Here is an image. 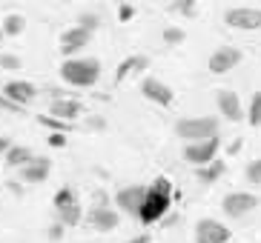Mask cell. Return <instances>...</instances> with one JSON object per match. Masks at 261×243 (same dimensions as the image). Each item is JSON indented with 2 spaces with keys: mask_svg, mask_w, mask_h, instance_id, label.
Masks as SVG:
<instances>
[{
  "mask_svg": "<svg viewBox=\"0 0 261 243\" xmlns=\"http://www.w3.org/2000/svg\"><path fill=\"white\" fill-rule=\"evenodd\" d=\"M244 177L253 186H261V158H255L253 163H247V169H244Z\"/></svg>",
  "mask_w": 261,
  "mask_h": 243,
  "instance_id": "cell-25",
  "label": "cell"
},
{
  "mask_svg": "<svg viewBox=\"0 0 261 243\" xmlns=\"http://www.w3.org/2000/svg\"><path fill=\"white\" fill-rule=\"evenodd\" d=\"M49 172H52V160L49 158H32V163H26L23 169H17V175H20V180L23 183H43L49 177Z\"/></svg>",
  "mask_w": 261,
  "mask_h": 243,
  "instance_id": "cell-13",
  "label": "cell"
},
{
  "mask_svg": "<svg viewBox=\"0 0 261 243\" xmlns=\"http://www.w3.org/2000/svg\"><path fill=\"white\" fill-rule=\"evenodd\" d=\"M9 149H12V140L9 137H0V158H6Z\"/></svg>",
  "mask_w": 261,
  "mask_h": 243,
  "instance_id": "cell-34",
  "label": "cell"
},
{
  "mask_svg": "<svg viewBox=\"0 0 261 243\" xmlns=\"http://www.w3.org/2000/svg\"><path fill=\"white\" fill-rule=\"evenodd\" d=\"M184 29H178V26H167L164 29V43H169V46H175V43H184Z\"/></svg>",
  "mask_w": 261,
  "mask_h": 243,
  "instance_id": "cell-28",
  "label": "cell"
},
{
  "mask_svg": "<svg viewBox=\"0 0 261 243\" xmlns=\"http://www.w3.org/2000/svg\"><path fill=\"white\" fill-rule=\"evenodd\" d=\"M52 203H55V209H63V206H72V203H77V195H75V189H72V186H61V189L55 192Z\"/></svg>",
  "mask_w": 261,
  "mask_h": 243,
  "instance_id": "cell-22",
  "label": "cell"
},
{
  "mask_svg": "<svg viewBox=\"0 0 261 243\" xmlns=\"http://www.w3.org/2000/svg\"><path fill=\"white\" fill-rule=\"evenodd\" d=\"M232 237V232L215 218H201L195 223V243H227Z\"/></svg>",
  "mask_w": 261,
  "mask_h": 243,
  "instance_id": "cell-6",
  "label": "cell"
},
{
  "mask_svg": "<svg viewBox=\"0 0 261 243\" xmlns=\"http://www.w3.org/2000/svg\"><path fill=\"white\" fill-rule=\"evenodd\" d=\"M132 17H135V6H132V3H121V6H118V20L126 23V20H132Z\"/></svg>",
  "mask_w": 261,
  "mask_h": 243,
  "instance_id": "cell-30",
  "label": "cell"
},
{
  "mask_svg": "<svg viewBox=\"0 0 261 243\" xmlns=\"http://www.w3.org/2000/svg\"><path fill=\"white\" fill-rule=\"evenodd\" d=\"M144 200H146V186H141V183H135V186H123V189H118V195H115L118 209L126 212V215H135V218H138L141 209H144Z\"/></svg>",
  "mask_w": 261,
  "mask_h": 243,
  "instance_id": "cell-7",
  "label": "cell"
},
{
  "mask_svg": "<svg viewBox=\"0 0 261 243\" xmlns=\"http://www.w3.org/2000/svg\"><path fill=\"white\" fill-rule=\"evenodd\" d=\"M63 232H66V226H63V223H58V221H55L52 226L46 229V235H49V240H55V243H58V240H61V237H63Z\"/></svg>",
  "mask_w": 261,
  "mask_h": 243,
  "instance_id": "cell-32",
  "label": "cell"
},
{
  "mask_svg": "<svg viewBox=\"0 0 261 243\" xmlns=\"http://www.w3.org/2000/svg\"><path fill=\"white\" fill-rule=\"evenodd\" d=\"M86 223H92L98 232H112L121 223V212H115L112 206H92L86 212Z\"/></svg>",
  "mask_w": 261,
  "mask_h": 243,
  "instance_id": "cell-12",
  "label": "cell"
},
{
  "mask_svg": "<svg viewBox=\"0 0 261 243\" xmlns=\"http://www.w3.org/2000/svg\"><path fill=\"white\" fill-rule=\"evenodd\" d=\"M146 66H149V57H146V54H129V57H123L121 66L115 69V83H123L129 75L144 72Z\"/></svg>",
  "mask_w": 261,
  "mask_h": 243,
  "instance_id": "cell-17",
  "label": "cell"
},
{
  "mask_svg": "<svg viewBox=\"0 0 261 243\" xmlns=\"http://www.w3.org/2000/svg\"><path fill=\"white\" fill-rule=\"evenodd\" d=\"M175 135L187 143H201L210 137H218V117L204 114V117H184L175 123Z\"/></svg>",
  "mask_w": 261,
  "mask_h": 243,
  "instance_id": "cell-3",
  "label": "cell"
},
{
  "mask_svg": "<svg viewBox=\"0 0 261 243\" xmlns=\"http://www.w3.org/2000/svg\"><path fill=\"white\" fill-rule=\"evenodd\" d=\"M92 40V32L81 29V26H75V29H66L61 35V52L63 54H75L81 52V49H86V43Z\"/></svg>",
  "mask_w": 261,
  "mask_h": 243,
  "instance_id": "cell-14",
  "label": "cell"
},
{
  "mask_svg": "<svg viewBox=\"0 0 261 243\" xmlns=\"http://www.w3.org/2000/svg\"><path fill=\"white\" fill-rule=\"evenodd\" d=\"M3 38H6V35H3V29H0V40H3Z\"/></svg>",
  "mask_w": 261,
  "mask_h": 243,
  "instance_id": "cell-37",
  "label": "cell"
},
{
  "mask_svg": "<svg viewBox=\"0 0 261 243\" xmlns=\"http://www.w3.org/2000/svg\"><path fill=\"white\" fill-rule=\"evenodd\" d=\"M49 146L63 149V146H66V135H63V132H52V135H49Z\"/></svg>",
  "mask_w": 261,
  "mask_h": 243,
  "instance_id": "cell-33",
  "label": "cell"
},
{
  "mask_svg": "<svg viewBox=\"0 0 261 243\" xmlns=\"http://www.w3.org/2000/svg\"><path fill=\"white\" fill-rule=\"evenodd\" d=\"M32 158H35V152H32L29 146H17V143H12V149L6 152V166L9 169H23L26 163H32Z\"/></svg>",
  "mask_w": 261,
  "mask_h": 243,
  "instance_id": "cell-18",
  "label": "cell"
},
{
  "mask_svg": "<svg viewBox=\"0 0 261 243\" xmlns=\"http://www.w3.org/2000/svg\"><path fill=\"white\" fill-rule=\"evenodd\" d=\"M215 106H218V112H221L224 120H230V123H241V120H244L241 98H238L232 89H218V92H215Z\"/></svg>",
  "mask_w": 261,
  "mask_h": 243,
  "instance_id": "cell-9",
  "label": "cell"
},
{
  "mask_svg": "<svg viewBox=\"0 0 261 243\" xmlns=\"http://www.w3.org/2000/svg\"><path fill=\"white\" fill-rule=\"evenodd\" d=\"M81 112H84V106L72 98H58V100H52V106H49V114H52V117L66 120V123H72Z\"/></svg>",
  "mask_w": 261,
  "mask_h": 243,
  "instance_id": "cell-16",
  "label": "cell"
},
{
  "mask_svg": "<svg viewBox=\"0 0 261 243\" xmlns=\"http://www.w3.org/2000/svg\"><path fill=\"white\" fill-rule=\"evenodd\" d=\"M241 57L244 54L238 52L236 46H221V49H215L213 54H210V72L213 75H227V72H232V69L241 63Z\"/></svg>",
  "mask_w": 261,
  "mask_h": 243,
  "instance_id": "cell-10",
  "label": "cell"
},
{
  "mask_svg": "<svg viewBox=\"0 0 261 243\" xmlns=\"http://www.w3.org/2000/svg\"><path fill=\"white\" fill-rule=\"evenodd\" d=\"M35 95H38V89H35V83H29V80H9V83L3 86V98L15 100L20 106H26Z\"/></svg>",
  "mask_w": 261,
  "mask_h": 243,
  "instance_id": "cell-15",
  "label": "cell"
},
{
  "mask_svg": "<svg viewBox=\"0 0 261 243\" xmlns=\"http://www.w3.org/2000/svg\"><path fill=\"white\" fill-rule=\"evenodd\" d=\"M0 29H3L6 38H17V35H23V29H26V17L17 15V12H9V15L3 17V23H0Z\"/></svg>",
  "mask_w": 261,
  "mask_h": 243,
  "instance_id": "cell-19",
  "label": "cell"
},
{
  "mask_svg": "<svg viewBox=\"0 0 261 243\" xmlns=\"http://www.w3.org/2000/svg\"><path fill=\"white\" fill-rule=\"evenodd\" d=\"M247 120H250V126H261V89L253 95V100H250V109H247Z\"/></svg>",
  "mask_w": 261,
  "mask_h": 243,
  "instance_id": "cell-23",
  "label": "cell"
},
{
  "mask_svg": "<svg viewBox=\"0 0 261 243\" xmlns=\"http://www.w3.org/2000/svg\"><path fill=\"white\" fill-rule=\"evenodd\" d=\"M255 206H258V198H255L253 192H230L221 200V209L227 218H244V215L253 212Z\"/></svg>",
  "mask_w": 261,
  "mask_h": 243,
  "instance_id": "cell-8",
  "label": "cell"
},
{
  "mask_svg": "<svg viewBox=\"0 0 261 243\" xmlns=\"http://www.w3.org/2000/svg\"><path fill=\"white\" fill-rule=\"evenodd\" d=\"M141 95H144L146 100L158 103V106H172V100H175V92L169 89L164 80H158L155 75H149V77L141 80Z\"/></svg>",
  "mask_w": 261,
  "mask_h": 243,
  "instance_id": "cell-11",
  "label": "cell"
},
{
  "mask_svg": "<svg viewBox=\"0 0 261 243\" xmlns=\"http://www.w3.org/2000/svg\"><path fill=\"white\" fill-rule=\"evenodd\" d=\"M38 120L43 123V126H49L52 132H63V135H66V132H72V123H66V120H58V117H52V114H40Z\"/></svg>",
  "mask_w": 261,
  "mask_h": 243,
  "instance_id": "cell-24",
  "label": "cell"
},
{
  "mask_svg": "<svg viewBox=\"0 0 261 243\" xmlns=\"http://www.w3.org/2000/svg\"><path fill=\"white\" fill-rule=\"evenodd\" d=\"M195 6H198L195 0H172V3H169V9H172V12H181V15H187V17L195 15Z\"/></svg>",
  "mask_w": 261,
  "mask_h": 243,
  "instance_id": "cell-26",
  "label": "cell"
},
{
  "mask_svg": "<svg viewBox=\"0 0 261 243\" xmlns=\"http://www.w3.org/2000/svg\"><path fill=\"white\" fill-rule=\"evenodd\" d=\"M89 126H92V129H103V117H89Z\"/></svg>",
  "mask_w": 261,
  "mask_h": 243,
  "instance_id": "cell-36",
  "label": "cell"
},
{
  "mask_svg": "<svg viewBox=\"0 0 261 243\" xmlns=\"http://www.w3.org/2000/svg\"><path fill=\"white\" fill-rule=\"evenodd\" d=\"M172 198H175V192H172V183H169V177H155L152 186H146V200H144V209H141L138 221L144 223V226H152V223H158L164 218V215L169 212V203H172Z\"/></svg>",
  "mask_w": 261,
  "mask_h": 243,
  "instance_id": "cell-1",
  "label": "cell"
},
{
  "mask_svg": "<svg viewBox=\"0 0 261 243\" xmlns=\"http://www.w3.org/2000/svg\"><path fill=\"white\" fill-rule=\"evenodd\" d=\"M0 109L15 112V114H23V112H26V106H20V103H15V100H9V98H0Z\"/></svg>",
  "mask_w": 261,
  "mask_h": 243,
  "instance_id": "cell-31",
  "label": "cell"
},
{
  "mask_svg": "<svg viewBox=\"0 0 261 243\" xmlns=\"http://www.w3.org/2000/svg\"><path fill=\"white\" fill-rule=\"evenodd\" d=\"M81 218H84V209H81V203H72V206H63V209H58V223H63V226H77L81 223Z\"/></svg>",
  "mask_w": 261,
  "mask_h": 243,
  "instance_id": "cell-21",
  "label": "cell"
},
{
  "mask_svg": "<svg viewBox=\"0 0 261 243\" xmlns=\"http://www.w3.org/2000/svg\"><path fill=\"white\" fill-rule=\"evenodd\" d=\"M218 149H221V137H210V140H201V143H187L184 146V160L195 169L210 166L215 160V155H218Z\"/></svg>",
  "mask_w": 261,
  "mask_h": 243,
  "instance_id": "cell-4",
  "label": "cell"
},
{
  "mask_svg": "<svg viewBox=\"0 0 261 243\" xmlns=\"http://www.w3.org/2000/svg\"><path fill=\"white\" fill-rule=\"evenodd\" d=\"M77 26H81V29H86V32H95L100 26V17L95 15V12H84V15L77 17Z\"/></svg>",
  "mask_w": 261,
  "mask_h": 243,
  "instance_id": "cell-27",
  "label": "cell"
},
{
  "mask_svg": "<svg viewBox=\"0 0 261 243\" xmlns=\"http://www.w3.org/2000/svg\"><path fill=\"white\" fill-rule=\"evenodd\" d=\"M149 240H152L149 235H135V237H129L126 243H149Z\"/></svg>",
  "mask_w": 261,
  "mask_h": 243,
  "instance_id": "cell-35",
  "label": "cell"
},
{
  "mask_svg": "<svg viewBox=\"0 0 261 243\" xmlns=\"http://www.w3.org/2000/svg\"><path fill=\"white\" fill-rule=\"evenodd\" d=\"M61 77L69 86L89 89L100 77V60L98 57H69V60L61 63Z\"/></svg>",
  "mask_w": 261,
  "mask_h": 243,
  "instance_id": "cell-2",
  "label": "cell"
},
{
  "mask_svg": "<svg viewBox=\"0 0 261 243\" xmlns=\"http://www.w3.org/2000/svg\"><path fill=\"white\" fill-rule=\"evenodd\" d=\"M0 189H3V186H0Z\"/></svg>",
  "mask_w": 261,
  "mask_h": 243,
  "instance_id": "cell-38",
  "label": "cell"
},
{
  "mask_svg": "<svg viewBox=\"0 0 261 243\" xmlns=\"http://www.w3.org/2000/svg\"><path fill=\"white\" fill-rule=\"evenodd\" d=\"M20 66H23V60H20L17 54H9V52H3V54H0V69H9V72H17Z\"/></svg>",
  "mask_w": 261,
  "mask_h": 243,
  "instance_id": "cell-29",
  "label": "cell"
},
{
  "mask_svg": "<svg viewBox=\"0 0 261 243\" xmlns=\"http://www.w3.org/2000/svg\"><path fill=\"white\" fill-rule=\"evenodd\" d=\"M224 169H227V166H224V160H213L210 166H201V169H195V177H198L201 183H207V186H210V183H215L218 177L224 175Z\"/></svg>",
  "mask_w": 261,
  "mask_h": 243,
  "instance_id": "cell-20",
  "label": "cell"
},
{
  "mask_svg": "<svg viewBox=\"0 0 261 243\" xmlns=\"http://www.w3.org/2000/svg\"><path fill=\"white\" fill-rule=\"evenodd\" d=\"M230 29H241V32H255L261 29V9L255 6H236L224 15Z\"/></svg>",
  "mask_w": 261,
  "mask_h": 243,
  "instance_id": "cell-5",
  "label": "cell"
}]
</instances>
